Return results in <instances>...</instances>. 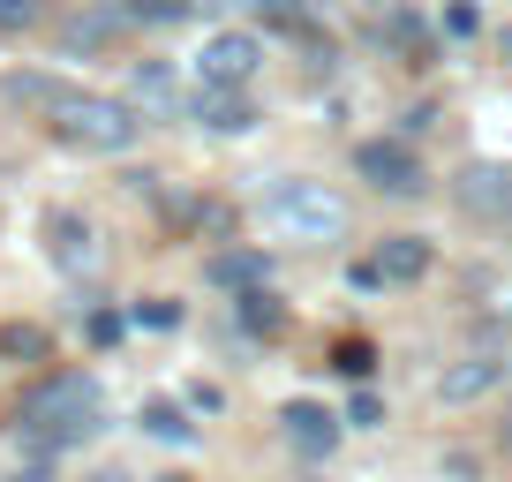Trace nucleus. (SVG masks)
Returning <instances> with one entry per match:
<instances>
[{"instance_id": "1", "label": "nucleus", "mask_w": 512, "mask_h": 482, "mask_svg": "<svg viewBox=\"0 0 512 482\" xmlns=\"http://www.w3.org/2000/svg\"><path fill=\"white\" fill-rule=\"evenodd\" d=\"M98 415H106V400H98V377L61 370V377H38V385L16 400V437L38 452V460H53V452L83 445V437L98 430Z\"/></svg>"}, {"instance_id": "2", "label": "nucleus", "mask_w": 512, "mask_h": 482, "mask_svg": "<svg viewBox=\"0 0 512 482\" xmlns=\"http://www.w3.org/2000/svg\"><path fill=\"white\" fill-rule=\"evenodd\" d=\"M144 129V113L128 106V98H106V91H68L53 106V136L76 151H128Z\"/></svg>"}, {"instance_id": "3", "label": "nucleus", "mask_w": 512, "mask_h": 482, "mask_svg": "<svg viewBox=\"0 0 512 482\" xmlns=\"http://www.w3.org/2000/svg\"><path fill=\"white\" fill-rule=\"evenodd\" d=\"M264 219H272L279 234H294V241H339L347 204H339L324 181H272V189H264Z\"/></svg>"}, {"instance_id": "4", "label": "nucleus", "mask_w": 512, "mask_h": 482, "mask_svg": "<svg viewBox=\"0 0 512 482\" xmlns=\"http://www.w3.org/2000/svg\"><path fill=\"white\" fill-rule=\"evenodd\" d=\"M354 174H362L377 196H422V189H430L415 144H400V136H369V144H354Z\"/></svg>"}, {"instance_id": "5", "label": "nucleus", "mask_w": 512, "mask_h": 482, "mask_svg": "<svg viewBox=\"0 0 512 482\" xmlns=\"http://www.w3.org/2000/svg\"><path fill=\"white\" fill-rule=\"evenodd\" d=\"M256 38L249 31H219V38H204V53H196V68H204V83H219V91H241V83L256 76Z\"/></svg>"}, {"instance_id": "6", "label": "nucleus", "mask_w": 512, "mask_h": 482, "mask_svg": "<svg viewBox=\"0 0 512 482\" xmlns=\"http://www.w3.org/2000/svg\"><path fill=\"white\" fill-rule=\"evenodd\" d=\"M46 249H53V264L61 272H98V234H91V219H76V211H46Z\"/></svg>"}, {"instance_id": "7", "label": "nucleus", "mask_w": 512, "mask_h": 482, "mask_svg": "<svg viewBox=\"0 0 512 482\" xmlns=\"http://www.w3.org/2000/svg\"><path fill=\"white\" fill-rule=\"evenodd\" d=\"M460 204L475 211V219H512V166H467L460 174Z\"/></svg>"}, {"instance_id": "8", "label": "nucleus", "mask_w": 512, "mask_h": 482, "mask_svg": "<svg viewBox=\"0 0 512 482\" xmlns=\"http://www.w3.org/2000/svg\"><path fill=\"white\" fill-rule=\"evenodd\" d=\"M189 113L204 121V129H219V136H241V129H256V106L241 91H219V83H204V91L189 98Z\"/></svg>"}, {"instance_id": "9", "label": "nucleus", "mask_w": 512, "mask_h": 482, "mask_svg": "<svg viewBox=\"0 0 512 482\" xmlns=\"http://www.w3.org/2000/svg\"><path fill=\"white\" fill-rule=\"evenodd\" d=\"M497 370H505V362L482 347V354H467V362H452V370L437 377V392H445V407H467V400H482V392L497 385Z\"/></svg>"}, {"instance_id": "10", "label": "nucleus", "mask_w": 512, "mask_h": 482, "mask_svg": "<svg viewBox=\"0 0 512 482\" xmlns=\"http://www.w3.org/2000/svg\"><path fill=\"white\" fill-rule=\"evenodd\" d=\"M279 422H287V445H302L309 460H324V452L339 445V422L324 415L317 400H294V407H287V415H279Z\"/></svg>"}, {"instance_id": "11", "label": "nucleus", "mask_w": 512, "mask_h": 482, "mask_svg": "<svg viewBox=\"0 0 512 482\" xmlns=\"http://www.w3.org/2000/svg\"><path fill=\"white\" fill-rule=\"evenodd\" d=\"M128 106H151V113H181V83L166 76V61H136V76H128Z\"/></svg>"}, {"instance_id": "12", "label": "nucleus", "mask_w": 512, "mask_h": 482, "mask_svg": "<svg viewBox=\"0 0 512 482\" xmlns=\"http://www.w3.org/2000/svg\"><path fill=\"white\" fill-rule=\"evenodd\" d=\"M264 272H272L264 249H219V257H211V279L234 287V294H256V287H264Z\"/></svg>"}, {"instance_id": "13", "label": "nucleus", "mask_w": 512, "mask_h": 482, "mask_svg": "<svg viewBox=\"0 0 512 482\" xmlns=\"http://www.w3.org/2000/svg\"><path fill=\"white\" fill-rule=\"evenodd\" d=\"M369 264H377L384 279H422V272H430V241H422V234H392Z\"/></svg>"}, {"instance_id": "14", "label": "nucleus", "mask_w": 512, "mask_h": 482, "mask_svg": "<svg viewBox=\"0 0 512 482\" xmlns=\"http://www.w3.org/2000/svg\"><path fill=\"white\" fill-rule=\"evenodd\" d=\"M76 91V83H61V76H31V68H16V76L0 83V98H16V106H38L53 121V106H61V98Z\"/></svg>"}, {"instance_id": "15", "label": "nucleus", "mask_w": 512, "mask_h": 482, "mask_svg": "<svg viewBox=\"0 0 512 482\" xmlns=\"http://www.w3.org/2000/svg\"><path fill=\"white\" fill-rule=\"evenodd\" d=\"M241 324H249L256 339H272L279 324H287V309H279V294H272V287H256V294H241Z\"/></svg>"}, {"instance_id": "16", "label": "nucleus", "mask_w": 512, "mask_h": 482, "mask_svg": "<svg viewBox=\"0 0 512 482\" xmlns=\"http://www.w3.org/2000/svg\"><path fill=\"white\" fill-rule=\"evenodd\" d=\"M332 370L347 377V385H369V377H377V347H369V339H339V347H332Z\"/></svg>"}, {"instance_id": "17", "label": "nucleus", "mask_w": 512, "mask_h": 482, "mask_svg": "<svg viewBox=\"0 0 512 482\" xmlns=\"http://www.w3.org/2000/svg\"><path fill=\"white\" fill-rule=\"evenodd\" d=\"M144 430H151V437H166V445H189V437H196V422L181 415V407L151 400V407H144Z\"/></svg>"}, {"instance_id": "18", "label": "nucleus", "mask_w": 512, "mask_h": 482, "mask_svg": "<svg viewBox=\"0 0 512 482\" xmlns=\"http://www.w3.org/2000/svg\"><path fill=\"white\" fill-rule=\"evenodd\" d=\"M189 0H128V23H189Z\"/></svg>"}, {"instance_id": "19", "label": "nucleus", "mask_w": 512, "mask_h": 482, "mask_svg": "<svg viewBox=\"0 0 512 482\" xmlns=\"http://www.w3.org/2000/svg\"><path fill=\"white\" fill-rule=\"evenodd\" d=\"M0 354H46V332H31V324H8V332H0Z\"/></svg>"}, {"instance_id": "20", "label": "nucleus", "mask_w": 512, "mask_h": 482, "mask_svg": "<svg viewBox=\"0 0 512 482\" xmlns=\"http://www.w3.org/2000/svg\"><path fill=\"white\" fill-rule=\"evenodd\" d=\"M347 422H354V430H377V422H384L377 392H354V400H347Z\"/></svg>"}, {"instance_id": "21", "label": "nucleus", "mask_w": 512, "mask_h": 482, "mask_svg": "<svg viewBox=\"0 0 512 482\" xmlns=\"http://www.w3.org/2000/svg\"><path fill=\"white\" fill-rule=\"evenodd\" d=\"M38 23V0H0V31H31Z\"/></svg>"}, {"instance_id": "22", "label": "nucleus", "mask_w": 512, "mask_h": 482, "mask_svg": "<svg viewBox=\"0 0 512 482\" xmlns=\"http://www.w3.org/2000/svg\"><path fill=\"white\" fill-rule=\"evenodd\" d=\"M136 324H151V332H174V324H181V302H144V309H136Z\"/></svg>"}, {"instance_id": "23", "label": "nucleus", "mask_w": 512, "mask_h": 482, "mask_svg": "<svg viewBox=\"0 0 512 482\" xmlns=\"http://www.w3.org/2000/svg\"><path fill=\"white\" fill-rule=\"evenodd\" d=\"M445 31H452V38H475V31H482V16L467 8V0H452V8H445Z\"/></svg>"}, {"instance_id": "24", "label": "nucleus", "mask_w": 512, "mask_h": 482, "mask_svg": "<svg viewBox=\"0 0 512 482\" xmlns=\"http://www.w3.org/2000/svg\"><path fill=\"white\" fill-rule=\"evenodd\" d=\"M392 38H400V46H407V53H415V61H422V46H430V31H422V23H415V16H392Z\"/></svg>"}, {"instance_id": "25", "label": "nucleus", "mask_w": 512, "mask_h": 482, "mask_svg": "<svg viewBox=\"0 0 512 482\" xmlns=\"http://www.w3.org/2000/svg\"><path fill=\"white\" fill-rule=\"evenodd\" d=\"M256 8H264V16H272V23H287V31H294V23H302V16H309L302 0H256Z\"/></svg>"}, {"instance_id": "26", "label": "nucleus", "mask_w": 512, "mask_h": 482, "mask_svg": "<svg viewBox=\"0 0 512 482\" xmlns=\"http://www.w3.org/2000/svg\"><path fill=\"white\" fill-rule=\"evenodd\" d=\"M91 339H98V347H113V339H121V317H113V309H98V317H91Z\"/></svg>"}, {"instance_id": "27", "label": "nucleus", "mask_w": 512, "mask_h": 482, "mask_svg": "<svg viewBox=\"0 0 512 482\" xmlns=\"http://www.w3.org/2000/svg\"><path fill=\"white\" fill-rule=\"evenodd\" d=\"M83 482H128V475H121V467H98V475H83Z\"/></svg>"}, {"instance_id": "28", "label": "nucleus", "mask_w": 512, "mask_h": 482, "mask_svg": "<svg viewBox=\"0 0 512 482\" xmlns=\"http://www.w3.org/2000/svg\"><path fill=\"white\" fill-rule=\"evenodd\" d=\"M16 482H46V460H38V467H23V475Z\"/></svg>"}, {"instance_id": "29", "label": "nucleus", "mask_w": 512, "mask_h": 482, "mask_svg": "<svg viewBox=\"0 0 512 482\" xmlns=\"http://www.w3.org/2000/svg\"><path fill=\"white\" fill-rule=\"evenodd\" d=\"M159 482H189V475H159Z\"/></svg>"}, {"instance_id": "30", "label": "nucleus", "mask_w": 512, "mask_h": 482, "mask_svg": "<svg viewBox=\"0 0 512 482\" xmlns=\"http://www.w3.org/2000/svg\"><path fill=\"white\" fill-rule=\"evenodd\" d=\"M505 53H512V31H505Z\"/></svg>"}]
</instances>
